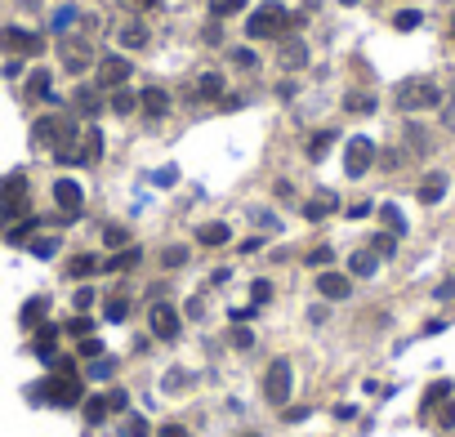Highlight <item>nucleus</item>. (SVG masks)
Segmentation results:
<instances>
[{
  "mask_svg": "<svg viewBox=\"0 0 455 437\" xmlns=\"http://www.w3.org/2000/svg\"><path fill=\"white\" fill-rule=\"evenodd\" d=\"M27 397L32 402H45V406H76L81 397H85V388H81V375H63V370H54L49 380H41L36 388H27Z\"/></svg>",
  "mask_w": 455,
  "mask_h": 437,
  "instance_id": "f257e3e1",
  "label": "nucleus"
},
{
  "mask_svg": "<svg viewBox=\"0 0 455 437\" xmlns=\"http://www.w3.org/2000/svg\"><path fill=\"white\" fill-rule=\"evenodd\" d=\"M281 27H290V14H286V5H277V0L250 9V18H245V36H250V41H268V36H277Z\"/></svg>",
  "mask_w": 455,
  "mask_h": 437,
  "instance_id": "f03ea898",
  "label": "nucleus"
},
{
  "mask_svg": "<svg viewBox=\"0 0 455 437\" xmlns=\"http://www.w3.org/2000/svg\"><path fill=\"white\" fill-rule=\"evenodd\" d=\"M290 388H294V370H290V361H286V357H273V361H268V370H264V402L286 410Z\"/></svg>",
  "mask_w": 455,
  "mask_h": 437,
  "instance_id": "7ed1b4c3",
  "label": "nucleus"
},
{
  "mask_svg": "<svg viewBox=\"0 0 455 437\" xmlns=\"http://www.w3.org/2000/svg\"><path fill=\"white\" fill-rule=\"evenodd\" d=\"M0 50L14 58H36L45 50V36H36L27 27H0Z\"/></svg>",
  "mask_w": 455,
  "mask_h": 437,
  "instance_id": "20e7f679",
  "label": "nucleus"
},
{
  "mask_svg": "<svg viewBox=\"0 0 455 437\" xmlns=\"http://www.w3.org/2000/svg\"><path fill=\"white\" fill-rule=\"evenodd\" d=\"M437 99H442L437 85H433V81H424V76H415V81H402V85H398V107H407V112L433 107Z\"/></svg>",
  "mask_w": 455,
  "mask_h": 437,
  "instance_id": "39448f33",
  "label": "nucleus"
},
{
  "mask_svg": "<svg viewBox=\"0 0 455 437\" xmlns=\"http://www.w3.org/2000/svg\"><path fill=\"white\" fill-rule=\"evenodd\" d=\"M27 174H9L5 183H0V218H18L27 214Z\"/></svg>",
  "mask_w": 455,
  "mask_h": 437,
  "instance_id": "423d86ee",
  "label": "nucleus"
},
{
  "mask_svg": "<svg viewBox=\"0 0 455 437\" xmlns=\"http://www.w3.org/2000/svg\"><path fill=\"white\" fill-rule=\"evenodd\" d=\"M147 331L156 339H179V331H183L179 308L175 303H152V308H147Z\"/></svg>",
  "mask_w": 455,
  "mask_h": 437,
  "instance_id": "0eeeda50",
  "label": "nucleus"
},
{
  "mask_svg": "<svg viewBox=\"0 0 455 437\" xmlns=\"http://www.w3.org/2000/svg\"><path fill=\"white\" fill-rule=\"evenodd\" d=\"M67 125H72V116H36V125H32V143H36V148H49V152H54V148H58V139L67 134Z\"/></svg>",
  "mask_w": 455,
  "mask_h": 437,
  "instance_id": "6e6552de",
  "label": "nucleus"
},
{
  "mask_svg": "<svg viewBox=\"0 0 455 437\" xmlns=\"http://www.w3.org/2000/svg\"><path fill=\"white\" fill-rule=\"evenodd\" d=\"M130 71H134V63L125 54H107V58H98V85L103 90H121V85L130 81Z\"/></svg>",
  "mask_w": 455,
  "mask_h": 437,
  "instance_id": "1a4fd4ad",
  "label": "nucleus"
},
{
  "mask_svg": "<svg viewBox=\"0 0 455 437\" xmlns=\"http://www.w3.org/2000/svg\"><path fill=\"white\" fill-rule=\"evenodd\" d=\"M371 161H375V143L358 134V139L348 143V152H344V169L358 179V174H366V169H371Z\"/></svg>",
  "mask_w": 455,
  "mask_h": 437,
  "instance_id": "9d476101",
  "label": "nucleus"
},
{
  "mask_svg": "<svg viewBox=\"0 0 455 437\" xmlns=\"http://www.w3.org/2000/svg\"><path fill=\"white\" fill-rule=\"evenodd\" d=\"M54 205H58L67 218H76V214L85 210V192H81V183H72V179H58V183H54Z\"/></svg>",
  "mask_w": 455,
  "mask_h": 437,
  "instance_id": "9b49d317",
  "label": "nucleus"
},
{
  "mask_svg": "<svg viewBox=\"0 0 455 437\" xmlns=\"http://www.w3.org/2000/svg\"><path fill=\"white\" fill-rule=\"evenodd\" d=\"M58 58H63V67L72 71V76H81V71L94 63V50L85 41H63V45H58Z\"/></svg>",
  "mask_w": 455,
  "mask_h": 437,
  "instance_id": "f8f14e48",
  "label": "nucleus"
},
{
  "mask_svg": "<svg viewBox=\"0 0 455 437\" xmlns=\"http://www.w3.org/2000/svg\"><path fill=\"white\" fill-rule=\"evenodd\" d=\"M219 94H224V76H219V71H201V76L192 81L188 99H192V103H215Z\"/></svg>",
  "mask_w": 455,
  "mask_h": 437,
  "instance_id": "ddd939ff",
  "label": "nucleus"
},
{
  "mask_svg": "<svg viewBox=\"0 0 455 437\" xmlns=\"http://www.w3.org/2000/svg\"><path fill=\"white\" fill-rule=\"evenodd\" d=\"M317 295H322V299H348L353 282L344 272H322V277H317Z\"/></svg>",
  "mask_w": 455,
  "mask_h": 437,
  "instance_id": "4468645a",
  "label": "nucleus"
},
{
  "mask_svg": "<svg viewBox=\"0 0 455 437\" xmlns=\"http://www.w3.org/2000/svg\"><path fill=\"white\" fill-rule=\"evenodd\" d=\"M277 63L286 67V71H299L304 63H308V45H304L299 36H290V41H281V54H277Z\"/></svg>",
  "mask_w": 455,
  "mask_h": 437,
  "instance_id": "2eb2a0df",
  "label": "nucleus"
},
{
  "mask_svg": "<svg viewBox=\"0 0 455 437\" xmlns=\"http://www.w3.org/2000/svg\"><path fill=\"white\" fill-rule=\"evenodd\" d=\"M139 107H143V116H165L170 112V94L161 90V85H147V90L139 94Z\"/></svg>",
  "mask_w": 455,
  "mask_h": 437,
  "instance_id": "dca6fc26",
  "label": "nucleus"
},
{
  "mask_svg": "<svg viewBox=\"0 0 455 437\" xmlns=\"http://www.w3.org/2000/svg\"><path fill=\"white\" fill-rule=\"evenodd\" d=\"M72 107H76L81 116H98V112H103V94H98L94 85H81V90L72 94Z\"/></svg>",
  "mask_w": 455,
  "mask_h": 437,
  "instance_id": "f3484780",
  "label": "nucleus"
},
{
  "mask_svg": "<svg viewBox=\"0 0 455 437\" xmlns=\"http://www.w3.org/2000/svg\"><path fill=\"white\" fill-rule=\"evenodd\" d=\"M196 241H201V246H228V241H232V228L228 223H201V228H196Z\"/></svg>",
  "mask_w": 455,
  "mask_h": 437,
  "instance_id": "a211bd4d",
  "label": "nucleus"
},
{
  "mask_svg": "<svg viewBox=\"0 0 455 437\" xmlns=\"http://www.w3.org/2000/svg\"><path fill=\"white\" fill-rule=\"evenodd\" d=\"M27 99H45V103H58L54 90H49V67H36L27 76Z\"/></svg>",
  "mask_w": 455,
  "mask_h": 437,
  "instance_id": "6ab92c4d",
  "label": "nucleus"
},
{
  "mask_svg": "<svg viewBox=\"0 0 455 437\" xmlns=\"http://www.w3.org/2000/svg\"><path fill=\"white\" fill-rule=\"evenodd\" d=\"M116 41L125 45V50H143V45H147V27H143V22H121Z\"/></svg>",
  "mask_w": 455,
  "mask_h": 437,
  "instance_id": "aec40b11",
  "label": "nucleus"
},
{
  "mask_svg": "<svg viewBox=\"0 0 455 437\" xmlns=\"http://www.w3.org/2000/svg\"><path fill=\"white\" fill-rule=\"evenodd\" d=\"M98 156H103V134H98V130L90 125V130L81 134V165H94Z\"/></svg>",
  "mask_w": 455,
  "mask_h": 437,
  "instance_id": "412c9836",
  "label": "nucleus"
},
{
  "mask_svg": "<svg viewBox=\"0 0 455 437\" xmlns=\"http://www.w3.org/2000/svg\"><path fill=\"white\" fill-rule=\"evenodd\" d=\"M54 348H58V331H54V326H45V331H36V339H32V353H36V357L54 361Z\"/></svg>",
  "mask_w": 455,
  "mask_h": 437,
  "instance_id": "4be33fe9",
  "label": "nucleus"
},
{
  "mask_svg": "<svg viewBox=\"0 0 455 437\" xmlns=\"http://www.w3.org/2000/svg\"><path fill=\"white\" fill-rule=\"evenodd\" d=\"M330 210H335V192H317V197L304 205V218H308V223H317V218H326Z\"/></svg>",
  "mask_w": 455,
  "mask_h": 437,
  "instance_id": "5701e85b",
  "label": "nucleus"
},
{
  "mask_svg": "<svg viewBox=\"0 0 455 437\" xmlns=\"http://www.w3.org/2000/svg\"><path fill=\"white\" fill-rule=\"evenodd\" d=\"M330 148H335V130H317V134L308 139V148H304V152H308V161H322V156H326Z\"/></svg>",
  "mask_w": 455,
  "mask_h": 437,
  "instance_id": "b1692460",
  "label": "nucleus"
},
{
  "mask_svg": "<svg viewBox=\"0 0 455 437\" xmlns=\"http://www.w3.org/2000/svg\"><path fill=\"white\" fill-rule=\"evenodd\" d=\"M103 263H98V254H72L67 259V277H94Z\"/></svg>",
  "mask_w": 455,
  "mask_h": 437,
  "instance_id": "393cba45",
  "label": "nucleus"
},
{
  "mask_svg": "<svg viewBox=\"0 0 455 437\" xmlns=\"http://www.w3.org/2000/svg\"><path fill=\"white\" fill-rule=\"evenodd\" d=\"M139 259H143V250H139V246H130V250L112 254V259H107L103 268H107V272H130V268H134V263H139Z\"/></svg>",
  "mask_w": 455,
  "mask_h": 437,
  "instance_id": "a878e982",
  "label": "nucleus"
},
{
  "mask_svg": "<svg viewBox=\"0 0 455 437\" xmlns=\"http://www.w3.org/2000/svg\"><path fill=\"white\" fill-rule=\"evenodd\" d=\"M45 312H49V299H45V295L27 299V303H22V326H41V321H45Z\"/></svg>",
  "mask_w": 455,
  "mask_h": 437,
  "instance_id": "bb28decb",
  "label": "nucleus"
},
{
  "mask_svg": "<svg viewBox=\"0 0 455 437\" xmlns=\"http://www.w3.org/2000/svg\"><path fill=\"white\" fill-rule=\"evenodd\" d=\"M107 415H112V410H107V397H85V424H90V429H98Z\"/></svg>",
  "mask_w": 455,
  "mask_h": 437,
  "instance_id": "cd10ccee",
  "label": "nucleus"
},
{
  "mask_svg": "<svg viewBox=\"0 0 455 437\" xmlns=\"http://www.w3.org/2000/svg\"><path fill=\"white\" fill-rule=\"evenodd\" d=\"M348 272H353V277H371V272H375V250H353Z\"/></svg>",
  "mask_w": 455,
  "mask_h": 437,
  "instance_id": "c85d7f7f",
  "label": "nucleus"
},
{
  "mask_svg": "<svg viewBox=\"0 0 455 437\" xmlns=\"http://www.w3.org/2000/svg\"><path fill=\"white\" fill-rule=\"evenodd\" d=\"M134 107H139V94H130L125 85H121V90H112V112H116V116H130Z\"/></svg>",
  "mask_w": 455,
  "mask_h": 437,
  "instance_id": "c756f323",
  "label": "nucleus"
},
{
  "mask_svg": "<svg viewBox=\"0 0 455 437\" xmlns=\"http://www.w3.org/2000/svg\"><path fill=\"white\" fill-rule=\"evenodd\" d=\"M103 317H107V321H125V317H130V299H125V295H112V299L103 303Z\"/></svg>",
  "mask_w": 455,
  "mask_h": 437,
  "instance_id": "7c9ffc66",
  "label": "nucleus"
},
{
  "mask_svg": "<svg viewBox=\"0 0 455 437\" xmlns=\"http://www.w3.org/2000/svg\"><path fill=\"white\" fill-rule=\"evenodd\" d=\"M344 112H353V116H366V112H375V99H371V94H358V90H353L348 94V99H344Z\"/></svg>",
  "mask_w": 455,
  "mask_h": 437,
  "instance_id": "2f4dec72",
  "label": "nucleus"
},
{
  "mask_svg": "<svg viewBox=\"0 0 455 437\" xmlns=\"http://www.w3.org/2000/svg\"><path fill=\"white\" fill-rule=\"evenodd\" d=\"M442 192H447V179H442V174H433V179H424V188H420V201H424V205H433V201L442 197Z\"/></svg>",
  "mask_w": 455,
  "mask_h": 437,
  "instance_id": "473e14b6",
  "label": "nucleus"
},
{
  "mask_svg": "<svg viewBox=\"0 0 455 437\" xmlns=\"http://www.w3.org/2000/svg\"><path fill=\"white\" fill-rule=\"evenodd\" d=\"M245 5H250V0H210V14L215 18H232V14H241Z\"/></svg>",
  "mask_w": 455,
  "mask_h": 437,
  "instance_id": "72a5a7b5",
  "label": "nucleus"
},
{
  "mask_svg": "<svg viewBox=\"0 0 455 437\" xmlns=\"http://www.w3.org/2000/svg\"><path fill=\"white\" fill-rule=\"evenodd\" d=\"M103 241H107L112 250H116V246H130V228H125V223H107V228H103Z\"/></svg>",
  "mask_w": 455,
  "mask_h": 437,
  "instance_id": "f704fd0d",
  "label": "nucleus"
},
{
  "mask_svg": "<svg viewBox=\"0 0 455 437\" xmlns=\"http://www.w3.org/2000/svg\"><path fill=\"white\" fill-rule=\"evenodd\" d=\"M188 263V246H165L161 250V268H183Z\"/></svg>",
  "mask_w": 455,
  "mask_h": 437,
  "instance_id": "c9c22d12",
  "label": "nucleus"
},
{
  "mask_svg": "<svg viewBox=\"0 0 455 437\" xmlns=\"http://www.w3.org/2000/svg\"><path fill=\"white\" fill-rule=\"evenodd\" d=\"M121 437H152V424H147L143 415H130L125 429H121Z\"/></svg>",
  "mask_w": 455,
  "mask_h": 437,
  "instance_id": "e433bc0d",
  "label": "nucleus"
},
{
  "mask_svg": "<svg viewBox=\"0 0 455 437\" xmlns=\"http://www.w3.org/2000/svg\"><path fill=\"white\" fill-rule=\"evenodd\" d=\"M228 58H232V67H241V71H254V67H259V54H254V50H232Z\"/></svg>",
  "mask_w": 455,
  "mask_h": 437,
  "instance_id": "4c0bfd02",
  "label": "nucleus"
},
{
  "mask_svg": "<svg viewBox=\"0 0 455 437\" xmlns=\"http://www.w3.org/2000/svg\"><path fill=\"white\" fill-rule=\"evenodd\" d=\"M228 344H232V348H254V331H245V326H232V331H228Z\"/></svg>",
  "mask_w": 455,
  "mask_h": 437,
  "instance_id": "58836bf2",
  "label": "nucleus"
},
{
  "mask_svg": "<svg viewBox=\"0 0 455 437\" xmlns=\"http://www.w3.org/2000/svg\"><path fill=\"white\" fill-rule=\"evenodd\" d=\"M36 228H41V223H36V218H22V223H14V228H9V241H14V246H18V241H27V237L36 233Z\"/></svg>",
  "mask_w": 455,
  "mask_h": 437,
  "instance_id": "ea45409f",
  "label": "nucleus"
},
{
  "mask_svg": "<svg viewBox=\"0 0 455 437\" xmlns=\"http://www.w3.org/2000/svg\"><path fill=\"white\" fill-rule=\"evenodd\" d=\"M32 254H36V259H49V254H58V237H41V241H32Z\"/></svg>",
  "mask_w": 455,
  "mask_h": 437,
  "instance_id": "a19ab883",
  "label": "nucleus"
},
{
  "mask_svg": "<svg viewBox=\"0 0 455 437\" xmlns=\"http://www.w3.org/2000/svg\"><path fill=\"white\" fill-rule=\"evenodd\" d=\"M90 326H94L90 317H67L63 331H67V335H76V339H90Z\"/></svg>",
  "mask_w": 455,
  "mask_h": 437,
  "instance_id": "79ce46f5",
  "label": "nucleus"
},
{
  "mask_svg": "<svg viewBox=\"0 0 455 437\" xmlns=\"http://www.w3.org/2000/svg\"><path fill=\"white\" fill-rule=\"evenodd\" d=\"M330 259H335V250H330V246H317V250H308V268H326Z\"/></svg>",
  "mask_w": 455,
  "mask_h": 437,
  "instance_id": "37998d69",
  "label": "nucleus"
},
{
  "mask_svg": "<svg viewBox=\"0 0 455 437\" xmlns=\"http://www.w3.org/2000/svg\"><path fill=\"white\" fill-rule=\"evenodd\" d=\"M103 397H107V410H112V415H121V410L130 406V397L121 393V388H112V393H103Z\"/></svg>",
  "mask_w": 455,
  "mask_h": 437,
  "instance_id": "c03bdc74",
  "label": "nucleus"
},
{
  "mask_svg": "<svg viewBox=\"0 0 455 437\" xmlns=\"http://www.w3.org/2000/svg\"><path fill=\"white\" fill-rule=\"evenodd\" d=\"M152 437H192V433L183 429V424H175V419H170V424H161V429H152Z\"/></svg>",
  "mask_w": 455,
  "mask_h": 437,
  "instance_id": "a18cd8bd",
  "label": "nucleus"
},
{
  "mask_svg": "<svg viewBox=\"0 0 455 437\" xmlns=\"http://www.w3.org/2000/svg\"><path fill=\"white\" fill-rule=\"evenodd\" d=\"M393 27H398V32H411V27H420V14H415V9H407V14H398V18H393Z\"/></svg>",
  "mask_w": 455,
  "mask_h": 437,
  "instance_id": "49530a36",
  "label": "nucleus"
},
{
  "mask_svg": "<svg viewBox=\"0 0 455 437\" xmlns=\"http://www.w3.org/2000/svg\"><path fill=\"white\" fill-rule=\"evenodd\" d=\"M250 299L254 303H268V299H273V282H254L250 286Z\"/></svg>",
  "mask_w": 455,
  "mask_h": 437,
  "instance_id": "de8ad7c7",
  "label": "nucleus"
},
{
  "mask_svg": "<svg viewBox=\"0 0 455 437\" xmlns=\"http://www.w3.org/2000/svg\"><path fill=\"white\" fill-rule=\"evenodd\" d=\"M112 370H116V361H112V357H107V361H94V366H90V380H107Z\"/></svg>",
  "mask_w": 455,
  "mask_h": 437,
  "instance_id": "09e8293b",
  "label": "nucleus"
},
{
  "mask_svg": "<svg viewBox=\"0 0 455 437\" xmlns=\"http://www.w3.org/2000/svg\"><path fill=\"white\" fill-rule=\"evenodd\" d=\"M179 388H188V375H183V370H170V375H165V393H179Z\"/></svg>",
  "mask_w": 455,
  "mask_h": 437,
  "instance_id": "8fccbe9b",
  "label": "nucleus"
},
{
  "mask_svg": "<svg viewBox=\"0 0 455 437\" xmlns=\"http://www.w3.org/2000/svg\"><path fill=\"white\" fill-rule=\"evenodd\" d=\"M67 22H76V9H72V5H63V9L54 14V27H58V32H67Z\"/></svg>",
  "mask_w": 455,
  "mask_h": 437,
  "instance_id": "3c124183",
  "label": "nucleus"
},
{
  "mask_svg": "<svg viewBox=\"0 0 455 437\" xmlns=\"http://www.w3.org/2000/svg\"><path fill=\"white\" fill-rule=\"evenodd\" d=\"M76 353H81V357H98V353H103V344H98V339H81Z\"/></svg>",
  "mask_w": 455,
  "mask_h": 437,
  "instance_id": "603ef678",
  "label": "nucleus"
},
{
  "mask_svg": "<svg viewBox=\"0 0 455 437\" xmlns=\"http://www.w3.org/2000/svg\"><path fill=\"white\" fill-rule=\"evenodd\" d=\"M94 299H98V295H94V290H90V286H81V290H76V299H72V303H76V308H90V303H94Z\"/></svg>",
  "mask_w": 455,
  "mask_h": 437,
  "instance_id": "864d4df0",
  "label": "nucleus"
},
{
  "mask_svg": "<svg viewBox=\"0 0 455 437\" xmlns=\"http://www.w3.org/2000/svg\"><path fill=\"white\" fill-rule=\"evenodd\" d=\"M384 223L393 228V233H402V214H398V210H393V205H384Z\"/></svg>",
  "mask_w": 455,
  "mask_h": 437,
  "instance_id": "5fc2aeb1",
  "label": "nucleus"
},
{
  "mask_svg": "<svg viewBox=\"0 0 455 437\" xmlns=\"http://www.w3.org/2000/svg\"><path fill=\"white\" fill-rule=\"evenodd\" d=\"M188 317H205V303H201V295H192V299H188Z\"/></svg>",
  "mask_w": 455,
  "mask_h": 437,
  "instance_id": "6e6d98bb",
  "label": "nucleus"
},
{
  "mask_svg": "<svg viewBox=\"0 0 455 437\" xmlns=\"http://www.w3.org/2000/svg\"><path fill=\"white\" fill-rule=\"evenodd\" d=\"M371 214V201H358V205H348V218H366Z\"/></svg>",
  "mask_w": 455,
  "mask_h": 437,
  "instance_id": "4d7b16f0",
  "label": "nucleus"
},
{
  "mask_svg": "<svg viewBox=\"0 0 455 437\" xmlns=\"http://www.w3.org/2000/svg\"><path fill=\"white\" fill-rule=\"evenodd\" d=\"M281 415H286L290 424H299V419H308V406H294V410H281Z\"/></svg>",
  "mask_w": 455,
  "mask_h": 437,
  "instance_id": "13d9d810",
  "label": "nucleus"
},
{
  "mask_svg": "<svg viewBox=\"0 0 455 437\" xmlns=\"http://www.w3.org/2000/svg\"><path fill=\"white\" fill-rule=\"evenodd\" d=\"M375 254H393V237H375Z\"/></svg>",
  "mask_w": 455,
  "mask_h": 437,
  "instance_id": "bf43d9fd",
  "label": "nucleus"
},
{
  "mask_svg": "<svg viewBox=\"0 0 455 437\" xmlns=\"http://www.w3.org/2000/svg\"><path fill=\"white\" fill-rule=\"evenodd\" d=\"M259 246H264L259 237H245V241H241V254H254V250H259Z\"/></svg>",
  "mask_w": 455,
  "mask_h": 437,
  "instance_id": "052dcab7",
  "label": "nucleus"
},
{
  "mask_svg": "<svg viewBox=\"0 0 455 437\" xmlns=\"http://www.w3.org/2000/svg\"><path fill=\"white\" fill-rule=\"evenodd\" d=\"M205 41L219 45V41H224V27H215V22H210V27H205Z\"/></svg>",
  "mask_w": 455,
  "mask_h": 437,
  "instance_id": "680f3d73",
  "label": "nucleus"
},
{
  "mask_svg": "<svg viewBox=\"0 0 455 437\" xmlns=\"http://www.w3.org/2000/svg\"><path fill=\"white\" fill-rule=\"evenodd\" d=\"M130 5H143V9H156V5H161V0H130Z\"/></svg>",
  "mask_w": 455,
  "mask_h": 437,
  "instance_id": "e2e57ef3",
  "label": "nucleus"
},
{
  "mask_svg": "<svg viewBox=\"0 0 455 437\" xmlns=\"http://www.w3.org/2000/svg\"><path fill=\"white\" fill-rule=\"evenodd\" d=\"M339 5H358V0H339Z\"/></svg>",
  "mask_w": 455,
  "mask_h": 437,
  "instance_id": "0e129e2a",
  "label": "nucleus"
},
{
  "mask_svg": "<svg viewBox=\"0 0 455 437\" xmlns=\"http://www.w3.org/2000/svg\"><path fill=\"white\" fill-rule=\"evenodd\" d=\"M241 437H259V433H241Z\"/></svg>",
  "mask_w": 455,
  "mask_h": 437,
  "instance_id": "69168bd1",
  "label": "nucleus"
},
{
  "mask_svg": "<svg viewBox=\"0 0 455 437\" xmlns=\"http://www.w3.org/2000/svg\"><path fill=\"white\" fill-rule=\"evenodd\" d=\"M451 36H455V18H451Z\"/></svg>",
  "mask_w": 455,
  "mask_h": 437,
  "instance_id": "338daca9",
  "label": "nucleus"
}]
</instances>
